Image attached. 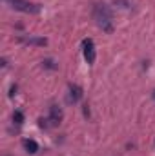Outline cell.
I'll return each mask as SVG.
<instances>
[{
  "label": "cell",
  "instance_id": "6da1fadb",
  "mask_svg": "<svg viewBox=\"0 0 155 156\" xmlns=\"http://www.w3.org/2000/svg\"><path fill=\"white\" fill-rule=\"evenodd\" d=\"M93 20H95V24L102 31H106V33L113 31V15H112V11H110L108 5L95 4V7H93Z\"/></svg>",
  "mask_w": 155,
  "mask_h": 156
},
{
  "label": "cell",
  "instance_id": "7a4b0ae2",
  "mask_svg": "<svg viewBox=\"0 0 155 156\" xmlns=\"http://www.w3.org/2000/svg\"><path fill=\"white\" fill-rule=\"evenodd\" d=\"M15 11H20V13H39L40 5L39 4H33L29 0H6Z\"/></svg>",
  "mask_w": 155,
  "mask_h": 156
},
{
  "label": "cell",
  "instance_id": "3957f363",
  "mask_svg": "<svg viewBox=\"0 0 155 156\" xmlns=\"http://www.w3.org/2000/svg\"><path fill=\"white\" fill-rule=\"evenodd\" d=\"M82 55H84V60H86L88 64H93V62H95L97 53H95V44H93L91 38L82 40Z\"/></svg>",
  "mask_w": 155,
  "mask_h": 156
},
{
  "label": "cell",
  "instance_id": "277c9868",
  "mask_svg": "<svg viewBox=\"0 0 155 156\" xmlns=\"http://www.w3.org/2000/svg\"><path fill=\"white\" fill-rule=\"evenodd\" d=\"M62 118H64V113H62V109L59 105L49 107V122H51V125H59L62 122Z\"/></svg>",
  "mask_w": 155,
  "mask_h": 156
},
{
  "label": "cell",
  "instance_id": "5b68a950",
  "mask_svg": "<svg viewBox=\"0 0 155 156\" xmlns=\"http://www.w3.org/2000/svg\"><path fill=\"white\" fill-rule=\"evenodd\" d=\"M80 98H82V89L78 87L77 83H71V85H70V94H68V100H70L71 104H77Z\"/></svg>",
  "mask_w": 155,
  "mask_h": 156
},
{
  "label": "cell",
  "instance_id": "8992f818",
  "mask_svg": "<svg viewBox=\"0 0 155 156\" xmlns=\"http://www.w3.org/2000/svg\"><path fill=\"white\" fill-rule=\"evenodd\" d=\"M22 145H24V149H26L28 154H35V153L39 151V144H37L35 140H31V138H26V140L22 142Z\"/></svg>",
  "mask_w": 155,
  "mask_h": 156
},
{
  "label": "cell",
  "instance_id": "52a82bcc",
  "mask_svg": "<svg viewBox=\"0 0 155 156\" xmlns=\"http://www.w3.org/2000/svg\"><path fill=\"white\" fill-rule=\"evenodd\" d=\"M22 42H26V44H31V45H46L47 44V40L46 38H35V37H29V38H20Z\"/></svg>",
  "mask_w": 155,
  "mask_h": 156
},
{
  "label": "cell",
  "instance_id": "ba28073f",
  "mask_svg": "<svg viewBox=\"0 0 155 156\" xmlns=\"http://www.w3.org/2000/svg\"><path fill=\"white\" fill-rule=\"evenodd\" d=\"M13 122H15L17 125H22V123H24V115H22L20 111H15V113H13Z\"/></svg>",
  "mask_w": 155,
  "mask_h": 156
},
{
  "label": "cell",
  "instance_id": "9c48e42d",
  "mask_svg": "<svg viewBox=\"0 0 155 156\" xmlns=\"http://www.w3.org/2000/svg\"><path fill=\"white\" fill-rule=\"evenodd\" d=\"M42 64H44V67H47V69H57V66H55L53 60H44Z\"/></svg>",
  "mask_w": 155,
  "mask_h": 156
},
{
  "label": "cell",
  "instance_id": "30bf717a",
  "mask_svg": "<svg viewBox=\"0 0 155 156\" xmlns=\"http://www.w3.org/2000/svg\"><path fill=\"white\" fill-rule=\"evenodd\" d=\"M17 94V85H11V93H9V96H15Z\"/></svg>",
  "mask_w": 155,
  "mask_h": 156
},
{
  "label": "cell",
  "instance_id": "8fae6325",
  "mask_svg": "<svg viewBox=\"0 0 155 156\" xmlns=\"http://www.w3.org/2000/svg\"><path fill=\"white\" fill-rule=\"evenodd\" d=\"M84 116H89V109H88V105H84Z\"/></svg>",
  "mask_w": 155,
  "mask_h": 156
},
{
  "label": "cell",
  "instance_id": "7c38bea8",
  "mask_svg": "<svg viewBox=\"0 0 155 156\" xmlns=\"http://www.w3.org/2000/svg\"><path fill=\"white\" fill-rule=\"evenodd\" d=\"M152 96H153V100H155V91H153V94H152Z\"/></svg>",
  "mask_w": 155,
  "mask_h": 156
}]
</instances>
